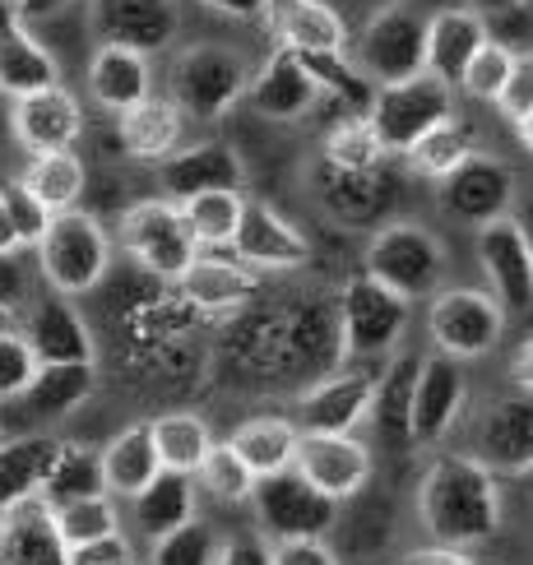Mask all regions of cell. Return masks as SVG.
Masks as SVG:
<instances>
[{
    "label": "cell",
    "instance_id": "cell-1",
    "mask_svg": "<svg viewBox=\"0 0 533 565\" xmlns=\"http://www.w3.org/2000/svg\"><path fill=\"white\" fill-rule=\"evenodd\" d=\"M417 514L436 547L469 552L501 529V482L473 455H436L417 487Z\"/></svg>",
    "mask_w": 533,
    "mask_h": 565
},
{
    "label": "cell",
    "instance_id": "cell-2",
    "mask_svg": "<svg viewBox=\"0 0 533 565\" xmlns=\"http://www.w3.org/2000/svg\"><path fill=\"white\" fill-rule=\"evenodd\" d=\"M33 250H38L42 278L52 282L56 297H84V292H93L107 278V265H111L107 227L93 214H84V209L52 214V223H46L42 242Z\"/></svg>",
    "mask_w": 533,
    "mask_h": 565
},
{
    "label": "cell",
    "instance_id": "cell-3",
    "mask_svg": "<svg viewBox=\"0 0 533 565\" xmlns=\"http://www.w3.org/2000/svg\"><path fill=\"white\" fill-rule=\"evenodd\" d=\"M168 103L181 116H195V121H218L246 98L250 88V65L242 52L218 42H200V46H185V52L172 61V75H168Z\"/></svg>",
    "mask_w": 533,
    "mask_h": 565
},
{
    "label": "cell",
    "instance_id": "cell-4",
    "mask_svg": "<svg viewBox=\"0 0 533 565\" xmlns=\"http://www.w3.org/2000/svg\"><path fill=\"white\" fill-rule=\"evenodd\" d=\"M339 339H343V362L358 366H381L394 348H399L408 329V301L399 292L381 288L376 278L353 274L339 292Z\"/></svg>",
    "mask_w": 533,
    "mask_h": 565
},
{
    "label": "cell",
    "instance_id": "cell-5",
    "mask_svg": "<svg viewBox=\"0 0 533 565\" xmlns=\"http://www.w3.org/2000/svg\"><path fill=\"white\" fill-rule=\"evenodd\" d=\"M362 274L376 278L381 288L399 292L404 301L436 297L440 278H446V246L417 223H385L366 242Z\"/></svg>",
    "mask_w": 533,
    "mask_h": 565
},
{
    "label": "cell",
    "instance_id": "cell-6",
    "mask_svg": "<svg viewBox=\"0 0 533 565\" xmlns=\"http://www.w3.org/2000/svg\"><path fill=\"white\" fill-rule=\"evenodd\" d=\"M446 121H455V88L427 75V70L399 84H381L366 107V126L376 130L385 153H408L417 139Z\"/></svg>",
    "mask_w": 533,
    "mask_h": 565
},
{
    "label": "cell",
    "instance_id": "cell-7",
    "mask_svg": "<svg viewBox=\"0 0 533 565\" xmlns=\"http://www.w3.org/2000/svg\"><path fill=\"white\" fill-rule=\"evenodd\" d=\"M250 505H255V520H260V533L274 537V543H292V537H330L339 529V501L316 491L301 473H292V468L269 473V478H255Z\"/></svg>",
    "mask_w": 533,
    "mask_h": 565
},
{
    "label": "cell",
    "instance_id": "cell-8",
    "mask_svg": "<svg viewBox=\"0 0 533 565\" xmlns=\"http://www.w3.org/2000/svg\"><path fill=\"white\" fill-rule=\"evenodd\" d=\"M427 334L440 358L450 362H473L487 358L501 334H505V311L497 306L492 292L478 288H446L436 292L427 306Z\"/></svg>",
    "mask_w": 533,
    "mask_h": 565
},
{
    "label": "cell",
    "instance_id": "cell-9",
    "mask_svg": "<svg viewBox=\"0 0 533 565\" xmlns=\"http://www.w3.org/2000/svg\"><path fill=\"white\" fill-rule=\"evenodd\" d=\"M427 70V14L413 6H390L366 19L358 33V75L371 84H399Z\"/></svg>",
    "mask_w": 533,
    "mask_h": 565
},
{
    "label": "cell",
    "instance_id": "cell-10",
    "mask_svg": "<svg viewBox=\"0 0 533 565\" xmlns=\"http://www.w3.org/2000/svg\"><path fill=\"white\" fill-rule=\"evenodd\" d=\"M121 246L130 260H139L149 274L177 282L185 269L195 265V237L185 227L181 209L172 200H139L121 214Z\"/></svg>",
    "mask_w": 533,
    "mask_h": 565
},
{
    "label": "cell",
    "instance_id": "cell-11",
    "mask_svg": "<svg viewBox=\"0 0 533 565\" xmlns=\"http://www.w3.org/2000/svg\"><path fill=\"white\" fill-rule=\"evenodd\" d=\"M436 200L455 223L487 227L515 209V172L492 153H469L450 177L436 181Z\"/></svg>",
    "mask_w": 533,
    "mask_h": 565
},
{
    "label": "cell",
    "instance_id": "cell-12",
    "mask_svg": "<svg viewBox=\"0 0 533 565\" xmlns=\"http://www.w3.org/2000/svg\"><path fill=\"white\" fill-rule=\"evenodd\" d=\"M376 375H381V366H358V362L320 375L297 404V431H307V436H353L371 413Z\"/></svg>",
    "mask_w": 533,
    "mask_h": 565
},
{
    "label": "cell",
    "instance_id": "cell-13",
    "mask_svg": "<svg viewBox=\"0 0 533 565\" xmlns=\"http://www.w3.org/2000/svg\"><path fill=\"white\" fill-rule=\"evenodd\" d=\"M88 23L98 33V46H126L139 56L168 52L181 29L177 0H93Z\"/></svg>",
    "mask_w": 533,
    "mask_h": 565
},
{
    "label": "cell",
    "instance_id": "cell-14",
    "mask_svg": "<svg viewBox=\"0 0 533 565\" xmlns=\"http://www.w3.org/2000/svg\"><path fill=\"white\" fill-rule=\"evenodd\" d=\"M376 455L371 445H362L358 436H307L301 431L297 455H292V473H301L316 491H324L330 501H353L366 491Z\"/></svg>",
    "mask_w": 533,
    "mask_h": 565
},
{
    "label": "cell",
    "instance_id": "cell-15",
    "mask_svg": "<svg viewBox=\"0 0 533 565\" xmlns=\"http://www.w3.org/2000/svg\"><path fill=\"white\" fill-rule=\"evenodd\" d=\"M232 260L250 274H288L311 260V242L265 200H246L237 237H232Z\"/></svg>",
    "mask_w": 533,
    "mask_h": 565
},
{
    "label": "cell",
    "instance_id": "cell-16",
    "mask_svg": "<svg viewBox=\"0 0 533 565\" xmlns=\"http://www.w3.org/2000/svg\"><path fill=\"white\" fill-rule=\"evenodd\" d=\"M478 265L487 282H492V297L505 316L533 311V255L524 246L515 214L478 227Z\"/></svg>",
    "mask_w": 533,
    "mask_h": 565
},
{
    "label": "cell",
    "instance_id": "cell-17",
    "mask_svg": "<svg viewBox=\"0 0 533 565\" xmlns=\"http://www.w3.org/2000/svg\"><path fill=\"white\" fill-rule=\"evenodd\" d=\"M473 459L487 473L524 478L533 468V394H505L487 404L478 417V450Z\"/></svg>",
    "mask_w": 533,
    "mask_h": 565
},
{
    "label": "cell",
    "instance_id": "cell-18",
    "mask_svg": "<svg viewBox=\"0 0 533 565\" xmlns=\"http://www.w3.org/2000/svg\"><path fill=\"white\" fill-rule=\"evenodd\" d=\"M463 398H469V381H463L459 362L427 352L417 362V385H413V450H427L450 436V427L463 413Z\"/></svg>",
    "mask_w": 533,
    "mask_h": 565
},
{
    "label": "cell",
    "instance_id": "cell-19",
    "mask_svg": "<svg viewBox=\"0 0 533 565\" xmlns=\"http://www.w3.org/2000/svg\"><path fill=\"white\" fill-rule=\"evenodd\" d=\"M19 339L29 343L38 366H93V334L70 297H38L23 316Z\"/></svg>",
    "mask_w": 533,
    "mask_h": 565
},
{
    "label": "cell",
    "instance_id": "cell-20",
    "mask_svg": "<svg viewBox=\"0 0 533 565\" xmlns=\"http://www.w3.org/2000/svg\"><path fill=\"white\" fill-rule=\"evenodd\" d=\"M10 130L19 139V149H29V158L38 153H61L75 149V139L84 135V111L79 98L65 84H52L29 98H14L10 107Z\"/></svg>",
    "mask_w": 533,
    "mask_h": 565
},
{
    "label": "cell",
    "instance_id": "cell-21",
    "mask_svg": "<svg viewBox=\"0 0 533 565\" xmlns=\"http://www.w3.org/2000/svg\"><path fill=\"white\" fill-rule=\"evenodd\" d=\"M158 181L172 204H185L209 191H242L246 185V162L227 139H204V145L177 149L168 162H158Z\"/></svg>",
    "mask_w": 533,
    "mask_h": 565
},
{
    "label": "cell",
    "instance_id": "cell-22",
    "mask_svg": "<svg viewBox=\"0 0 533 565\" xmlns=\"http://www.w3.org/2000/svg\"><path fill=\"white\" fill-rule=\"evenodd\" d=\"M316 98H320L316 79L301 70V61L288 46H274L246 88V103L255 107V116H265V121H301V116L316 107Z\"/></svg>",
    "mask_w": 533,
    "mask_h": 565
},
{
    "label": "cell",
    "instance_id": "cell-23",
    "mask_svg": "<svg viewBox=\"0 0 533 565\" xmlns=\"http://www.w3.org/2000/svg\"><path fill=\"white\" fill-rule=\"evenodd\" d=\"M61 84V65L46 46L29 33V23L14 14L10 0H0V93L10 98H29Z\"/></svg>",
    "mask_w": 533,
    "mask_h": 565
},
{
    "label": "cell",
    "instance_id": "cell-24",
    "mask_svg": "<svg viewBox=\"0 0 533 565\" xmlns=\"http://www.w3.org/2000/svg\"><path fill=\"white\" fill-rule=\"evenodd\" d=\"M0 565H65L56 510L42 497H23L0 514Z\"/></svg>",
    "mask_w": 533,
    "mask_h": 565
},
{
    "label": "cell",
    "instance_id": "cell-25",
    "mask_svg": "<svg viewBox=\"0 0 533 565\" xmlns=\"http://www.w3.org/2000/svg\"><path fill=\"white\" fill-rule=\"evenodd\" d=\"M417 352L385 358L376 375V394H371L366 422L376 427V440L385 450H413V385H417Z\"/></svg>",
    "mask_w": 533,
    "mask_h": 565
},
{
    "label": "cell",
    "instance_id": "cell-26",
    "mask_svg": "<svg viewBox=\"0 0 533 565\" xmlns=\"http://www.w3.org/2000/svg\"><path fill=\"white\" fill-rule=\"evenodd\" d=\"M482 42H487V19L482 14H473L469 6L436 10L427 19V75H436L440 84L455 88Z\"/></svg>",
    "mask_w": 533,
    "mask_h": 565
},
{
    "label": "cell",
    "instance_id": "cell-27",
    "mask_svg": "<svg viewBox=\"0 0 533 565\" xmlns=\"http://www.w3.org/2000/svg\"><path fill=\"white\" fill-rule=\"evenodd\" d=\"M177 288L195 311L223 316V311H242L260 292V274H250L237 260H223V255H195V265L177 278Z\"/></svg>",
    "mask_w": 533,
    "mask_h": 565
},
{
    "label": "cell",
    "instance_id": "cell-28",
    "mask_svg": "<svg viewBox=\"0 0 533 565\" xmlns=\"http://www.w3.org/2000/svg\"><path fill=\"white\" fill-rule=\"evenodd\" d=\"M88 98L103 111H130L153 98V70L149 56L126 52V46H98L88 61Z\"/></svg>",
    "mask_w": 533,
    "mask_h": 565
},
{
    "label": "cell",
    "instance_id": "cell-29",
    "mask_svg": "<svg viewBox=\"0 0 533 565\" xmlns=\"http://www.w3.org/2000/svg\"><path fill=\"white\" fill-rule=\"evenodd\" d=\"M269 23L278 33V46H288L297 56L301 52L334 56L348 46V23L334 6H324V0H274Z\"/></svg>",
    "mask_w": 533,
    "mask_h": 565
},
{
    "label": "cell",
    "instance_id": "cell-30",
    "mask_svg": "<svg viewBox=\"0 0 533 565\" xmlns=\"http://www.w3.org/2000/svg\"><path fill=\"white\" fill-rule=\"evenodd\" d=\"M162 473L158 450H153V436H149V422H135V427L116 431L103 445V482H107V497L116 501H135L153 478Z\"/></svg>",
    "mask_w": 533,
    "mask_h": 565
},
{
    "label": "cell",
    "instance_id": "cell-31",
    "mask_svg": "<svg viewBox=\"0 0 533 565\" xmlns=\"http://www.w3.org/2000/svg\"><path fill=\"white\" fill-rule=\"evenodd\" d=\"M116 130H121V149L135 162H168L181 145L185 116L168 98H145L139 107L116 116Z\"/></svg>",
    "mask_w": 533,
    "mask_h": 565
},
{
    "label": "cell",
    "instance_id": "cell-32",
    "mask_svg": "<svg viewBox=\"0 0 533 565\" xmlns=\"http://www.w3.org/2000/svg\"><path fill=\"white\" fill-rule=\"evenodd\" d=\"M38 497L52 505V510L75 505V501H93V497H107L103 450H93V445H84V440H61Z\"/></svg>",
    "mask_w": 533,
    "mask_h": 565
},
{
    "label": "cell",
    "instance_id": "cell-33",
    "mask_svg": "<svg viewBox=\"0 0 533 565\" xmlns=\"http://www.w3.org/2000/svg\"><path fill=\"white\" fill-rule=\"evenodd\" d=\"M93 390H98V371L93 366H38L29 390H23L14 404L33 422H56V417H70L75 408H84Z\"/></svg>",
    "mask_w": 533,
    "mask_h": 565
},
{
    "label": "cell",
    "instance_id": "cell-34",
    "mask_svg": "<svg viewBox=\"0 0 533 565\" xmlns=\"http://www.w3.org/2000/svg\"><path fill=\"white\" fill-rule=\"evenodd\" d=\"M130 505H135V529L145 533L149 543H158V537H168L181 524L195 520V478L168 473V468H162Z\"/></svg>",
    "mask_w": 533,
    "mask_h": 565
},
{
    "label": "cell",
    "instance_id": "cell-35",
    "mask_svg": "<svg viewBox=\"0 0 533 565\" xmlns=\"http://www.w3.org/2000/svg\"><path fill=\"white\" fill-rule=\"evenodd\" d=\"M297 422L292 417H250L242 422L237 431H232V450H237V459L250 468L255 478H269V473H284V468H292V455H297Z\"/></svg>",
    "mask_w": 533,
    "mask_h": 565
},
{
    "label": "cell",
    "instance_id": "cell-36",
    "mask_svg": "<svg viewBox=\"0 0 533 565\" xmlns=\"http://www.w3.org/2000/svg\"><path fill=\"white\" fill-rule=\"evenodd\" d=\"M56 436H14L0 440V514L23 497H38L46 468L56 459Z\"/></svg>",
    "mask_w": 533,
    "mask_h": 565
},
{
    "label": "cell",
    "instance_id": "cell-37",
    "mask_svg": "<svg viewBox=\"0 0 533 565\" xmlns=\"http://www.w3.org/2000/svg\"><path fill=\"white\" fill-rule=\"evenodd\" d=\"M149 436H153V450H158V463L168 473H185L195 478V468L204 463V455L214 450V431L200 413H162L149 422Z\"/></svg>",
    "mask_w": 533,
    "mask_h": 565
},
{
    "label": "cell",
    "instance_id": "cell-38",
    "mask_svg": "<svg viewBox=\"0 0 533 565\" xmlns=\"http://www.w3.org/2000/svg\"><path fill=\"white\" fill-rule=\"evenodd\" d=\"M23 191H29L46 214H65V209H79V195H84V162L75 149H61V153H38L29 158V168H23Z\"/></svg>",
    "mask_w": 533,
    "mask_h": 565
},
{
    "label": "cell",
    "instance_id": "cell-39",
    "mask_svg": "<svg viewBox=\"0 0 533 565\" xmlns=\"http://www.w3.org/2000/svg\"><path fill=\"white\" fill-rule=\"evenodd\" d=\"M185 227H191L195 246H232L237 237V223H242V209H246V195L242 191H209V195H195L177 204Z\"/></svg>",
    "mask_w": 533,
    "mask_h": 565
},
{
    "label": "cell",
    "instance_id": "cell-40",
    "mask_svg": "<svg viewBox=\"0 0 533 565\" xmlns=\"http://www.w3.org/2000/svg\"><path fill=\"white\" fill-rule=\"evenodd\" d=\"M324 168L330 172H376L385 162V149L376 130L366 126V116H343L339 126H330V135H324Z\"/></svg>",
    "mask_w": 533,
    "mask_h": 565
},
{
    "label": "cell",
    "instance_id": "cell-41",
    "mask_svg": "<svg viewBox=\"0 0 533 565\" xmlns=\"http://www.w3.org/2000/svg\"><path fill=\"white\" fill-rule=\"evenodd\" d=\"M292 56H297V52H292ZM297 61H301V70H307V75L316 79L320 93L330 88L334 98H343L348 116H366L371 98H376V84H371L366 75H358V65L348 61L343 52H334V56H324V52H301Z\"/></svg>",
    "mask_w": 533,
    "mask_h": 565
},
{
    "label": "cell",
    "instance_id": "cell-42",
    "mask_svg": "<svg viewBox=\"0 0 533 565\" xmlns=\"http://www.w3.org/2000/svg\"><path fill=\"white\" fill-rule=\"evenodd\" d=\"M469 153H478V149H473V130L463 126V121H446V126H436L431 135L417 139V145H413L404 158H408L413 172L440 181V177H450Z\"/></svg>",
    "mask_w": 533,
    "mask_h": 565
},
{
    "label": "cell",
    "instance_id": "cell-43",
    "mask_svg": "<svg viewBox=\"0 0 533 565\" xmlns=\"http://www.w3.org/2000/svg\"><path fill=\"white\" fill-rule=\"evenodd\" d=\"M56 533H61L65 552L70 547H84V543H103V537L121 533V510H116L111 497H93V501L61 505L56 510Z\"/></svg>",
    "mask_w": 533,
    "mask_h": 565
},
{
    "label": "cell",
    "instance_id": "cell-44",
    "mask_svg": "<svg viewBox=\"0 0 533 565\" xmlns=\"http://www.w3.org/2000/svg\"><path fill=\"white\" fill-rule=\"evenodd\" d=\"M195 482L223 505H246L250 491H255V473L237 459V450H232L227 440H214V450H209L204 463L195 468Z\"/></svg>",
    "mask_w": 533,
    "mask_h": 565
},
{
    "label": "cell",
    "instance_id": "cell-45",
    "mask_svg": "<svg viewBox=\"0 0 533 565\" xmlns=\"http://www.w3.org/2000/svg\"><path fill=\"white\" fill-rule=\"evenodd\" d=\"M218 543H223L218 529L195 514L191 524H181L177 533L158 537V543L149 547V565H214Z\"/></svg>",
    "mask_w": 533,
    "mask_h": 565
},
{
    "label": "cell",
    "instance_id": "cell-46",
    "mask_svg": "<svg viewBox=\"0 0 533 565\" xmlns=\"http://www.w3.org/2000/svg\"><path fill=\"white\" fill-rule=\"evenodd\" d=\"M510 70H515V52H510L505 42H492V38H487V42L478 46V56L469 61V70H463L459 88L469 93V98H478V103H497L501 93H505Z\"/></svg>",
    "mask_w": 533,
    "mask_h": 565
},
{
    "label": "cell",
    "instance_id": "cell-47",
    "mask_svg": "<svg viewBox=\"0 0 533 565\" xmlns=\"http://www.w3.org/2000/svg\"><path fill=\"white\" fill-rule=\"evenodd\" d=\"M0 204H6V214H10V223H14V232H19V246L29 250V246H38L42 242V232H46V223H52V214L23 191V181H6L0 185Z\"/></svg>",
    "mask_w": 533,
    "mask_h": 565
},
{
    "label": "cell",
    "instance_id": "cell-48",
    "mask_svg": "<svg viewBox=\"0 0 533 565\" xmlns=\"http://www.w3.org/2000/svg\"><path fill=\"white\" fill-rule=\"evenodd\" d=\"M38 375V358L29 352V343L14 334H0V404H14V398L29 390V381Z\"/></svg>",
    "mask_w": 533,
    "mask_h": 565
},
{
    "label": "cell",
    "instance_id": "cell-49",
    "mask_svg": "<svg viewBox=\"0 0 533 565\" xmlns=\"http://www.w3.org/2000/svg\"><path fill=\"white\" fill-rule=\"evenodd\" d=\"M497 107H501V116H505L510 126H515L524 111H533V52L515 56V70H510L505 93L497 98Z\"/></svg>",
    "mask_w": 533,
    "mask_h": 565
},
{
    "label": "cell",
    "instance_id": "cell-50",
    "mask_svg": "<svg viewBox=\"0 0 533 565\" xmlns=\"http://www.w3.org/2000/svg\"><path fill=\"white\" fill-rule=\"evenodd\" d=\"M274 565H339V552L324 537H292V543H274Z\"/></svg>",
    "mask_w": 533,
    "mask_h": 565
},
{
    "label": "cell",
    "instance_id": "cell-51",
    "mask_svg": "<svg viewBox=\"0 0 533 565\" xmlns=\"http://www.w3.org/2000/svg\"><path fill=\"white\" fill-rule=\"evenodd\" d=\"M214 565H274V552L260 533H237V537H223Z\"/></svg>",
    "mask_w": 533,
    "mask_h": 565
},
{
    "label": "cell",
    "instance_id": "cell-52",
    "mask_svg": "<svg viewBox=\"0 0 533 565\" xmlns=\"http://www.w3.org/2000/svg\"><path fill=\"white\" fill-rule=\"evenodd\" d=\"M65 565H135V552L121 533L103 537V543H84V547H70Z\"/></svg>",
    "mask_w": 533,
    "mask_h": 565
},
{
    "label": "cell",
    "instance_id": "cell-53",
    "mask_svg": "<svg viewBox=\"0 0 533 565\" xmlns=\"http://www.w3.org/2000/svg\"><path fill=\"white\" fill-rule=\"evenodd\" d=\"M23 297H29V274H23L19 255H0V306L19 311Z\"/></svg>",
    "mask_w": 533,
    "mask_h": 565
},
{
    "label": "cell",
    "instance_id": "cell-54",
    "mask_svg": "<svg viewBox=\"0 0 533 565\" xmlns=\"http://www.w3.org/2000/svg\"><path fill=\"white\" fill-rule=\"evenodd\" d=\"M214 14H227V19H242V23H255V19H269L274 0H200Z\"/></svg>",
    "mask_w": 533,
    "mask_h": 565
},
{
    "label": "cell",
    "instance_id": "cell-55",
    "mask_svg": "<svg viewBox=\"0 0 533 565\" xmlns=\"http://www.w3.org/2000/svg\"><path fill=\"white\" fill-rule=\"evenodd\" d=\"M510 381L520 385V394H533V339H524L510 358Z\"/></svg>",
    "mask_w": 533,
    "mask_h": 565
},
{
    "label": "cell",
    "instance_id": "cell-56",
    "mask_svg": "<svg viewBox=\"0 0 533 565\" xmlns=\"http://www.w3.org/2000/svg\"><path fill=\"white\" fill-rule=\"evenodd\" d=\"M404 565H478L469 552H455V547H427V552H413Z\"/></svg>",
    "mask_w": 533,
    "mask_h": 565
},
{
    "label": "cell",
    "instance_id": "cell-57",
    "mask_svg": "<svg viewBox=\"0 0 533 565\" xmlns=\"http://www.w3.org/2000/svg\"><path fill=\"white\" fill-rule=\"evenodd\" d=\"M14 6V14L23 19V23H33V19H52V14H61L70 0H10Z\"/></svg>",
    "mask_w": 533,
    "mask_h": 565
},
{
    "label": "cell",
    "instance_id": "cell-58",
    "mask_svg": "<svg viewBox=\"0 0 533 565\" xmlns=\"http://www.w3.org/2000/svg\"><path fill=\"white\" fill-rule=\"evenodd\" d=\"M23 246H19V232H14V223H10V214H6V204H0V255H19Z\"/></svg>",
    "mask_w": 533,
    "mask_h": 565
},
{
    "label": "cell",
    "instance_id": "cell-59",
    "mask_svg": "<svg viewBox=\"0 0 533 565\" xmlns=\"http://www.w3.org/2000/svg\"><path fill=\"white\" fill-rule=\"evenodd\" d=\"M524 0H469L473 14H505V10H520Z\"/></svg>",
    "mask_w": 533,
    "mask_h": 565
},
{
    "label": "cell",
    "instance_id": "cell-60",
    "mask_svg": "<svg viewBox=\"0 0 533 565\" xmlns=\"http://www.w3.org/2000/svg\"><path fill=\"white\" fill-rule=\"evenodd\" d=\"M515 135H520V145L533 153V111H524L520 121H515Z\"/></svg>",
    "mask_w": 533,
    "mask_h": 565
},
{
    "label": "cell",
    "instance_id": "cell-61",
    "mask_svg": "<svg viewBox=\"0 0 533 565\" xmlns=\"http://www.w3.org/2000/svg\"><path fill=\"white\" fill-rule=\"evenodd\" d=\"M515 223H520V232H524V246H529V255H533V204H529V209H520Z\"/></svg>",
    "mask_w": 533,
    "mask_h": 565
},
{
    "label": "cell",
    "instance_id": "cell-62",
    "mask_svg": "<svg viewBox=\"0 0 533 565\" xmlns=\"http://www.w3.org/2000/svg\"><path fill=\"white\" fill-rule=\"evenodd\" d=\"M0 334H14V311H6V306H0Z\"/></svg>",
    "mask_w": 533,
    "mask_h": 565
},
{
    "label": "cell",
    "instance_id": "cell-63",
    "mask_svg": "<svg viewBox=\"0 0 533 565\" xmlns=\"http://www.w3.org/2000/svg\"><path fill=\"white\" fill-rule=\"evenodd\" d=\"M524 497H529V505H533V468L524 473Z\"/></svg>",
    "mask_w": 533,
    "mask_h": 565
},
{
    "label": "cell",
    "instance_id": "cell-64",
    "mask_svg": "<svg viewBox=\"0 0 533 565\" xmlns=\"http://www.w3.org/2000/svg\"><path fill=\"white\" fill-rule=\"evenodd\" d=\"M0 440H6V431H0Z\"/></svg>",
    "mask_w": 533,
    "mask_h": 565
}]
</instances>
